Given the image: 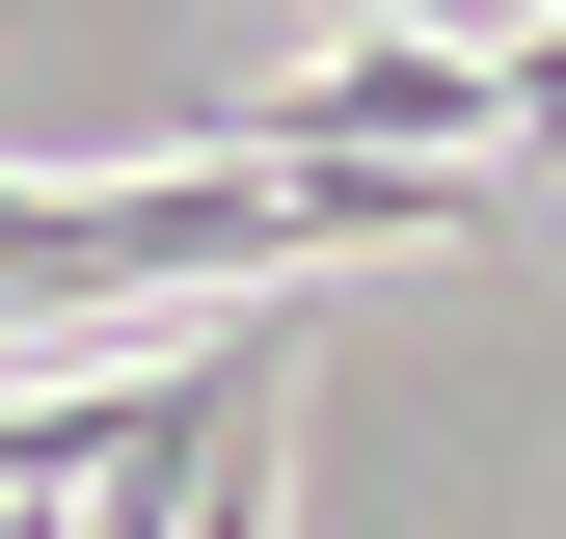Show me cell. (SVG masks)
Here are the masks:
<instances>
[{
    "label": "cell",
    "instance_id": "1",
    "mask_svg": "<svg viewBox=\"0 0 566 539\" xmlns=\"http://www.w3.org/2000/svg\"><path fill=\"white\" fill-rule=\"evenodd\" d=\"M324 28H405V0H324Z\"/></svg>",
    "mask_w": 566,
    "mask_h": 539
}]
</instances>
